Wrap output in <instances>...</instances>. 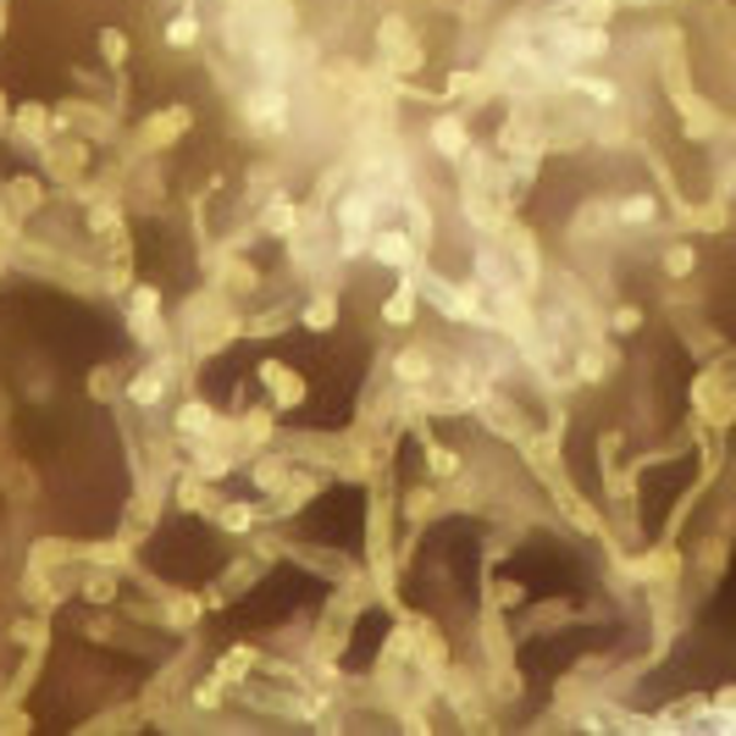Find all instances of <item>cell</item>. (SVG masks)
<instances>
[{
  "label": "cell",
  "mask_w": 736,
  "mask_h": 736,
  "mask_svg": "<svg viewBox=\"0 0 736 736\" xmlns=\"http://www.w3.org/2000/svg\"><path fill=\"white\" fill-rule=\"evenodd\" d=\"M432 144H443V155H460V150H465V128H460L454 117H443V122L432 128Z\"/></svg>",
  "instance_id": "obj_1"
},
{
  "label": "cell",
  "mask_w": 736,
  "mask_h": 736,
  "mask_svg": "<svg viewBox=\"0 0 736 736\" xmlns=\"http://www.w3.org/2000/svg\"><path fill=\"white\" fill-rule=\"evenodd\" d=\"M714 725H720V731H736V687H725V692L714 698Z\"/></svg>",
  "instance_id": "obj_2"
},
{
  "label": "cell",
  "mask_w": 736,
  "mask_h": 736,
  "mask_svg": "<svg viewBox=\"0 0 736 736\" xmlns=\"http://www.w3.org/2000/svg\"><path fill=\"white\" fill-rule=\"evenodd\" d=\"M665 272H670V277H681V272H692V250H687V244H676V250L665 256Z\"/></svg>",
  "instance_id": "obj_3"
}]
</instances>
